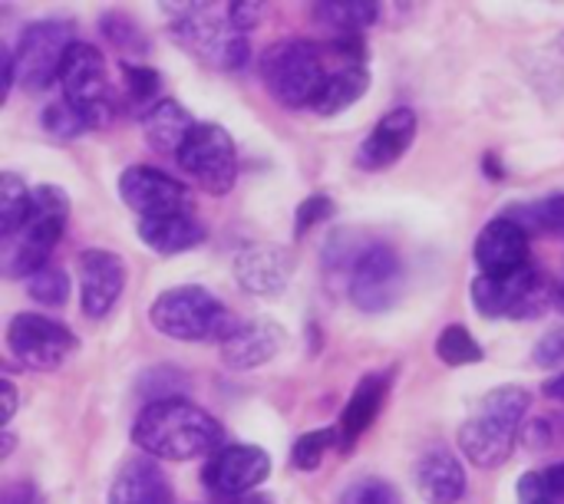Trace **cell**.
<instances>
[{"mask_svg":"<svg viewBox=\"0 0 564 504\" xmlns=\"http://www.w3.org/2000/svg\"><path fill=\"white\" fill-rule=\"evenodd\" d=\"M225 432L215 416L188 399L149 403L132 426V446L155 462H192L212 456L221 446Z\"/></svg>","mask_w":564,"mask_h":504,"instance_id":"cell-1","label":"cell"},{"mask_svg":"<svg viewBox=\"0 0 564 504\" xmlns=\"http://www.w3.org/2000/svg\"><path fill=\"white\" fill-rule=\"evenodd\" d=\"M532 409V396L522 386H496L489 390L473 416L459 426V449L476 469H499L525 426Z\"/></svg>","mask_w":564,"mask_h":504,"instance_id":"cell-2","label":"cell"},{"mask_svg":"<svg viewBox=\"0 0 564 504\" xmlns=\"http://www.w3.org/2000/svg\"><path fill=\"white\" fill-rule=\"evenodd\" d=\"M149 324L162 337L178 343H205V340L225 343L238 330L228 307L198 284L162 291L149 307Z\"/></svg>","mask_w":564,"mask_h":504,"instance_id":"cell-3","label":"cell"},{"mask_svg":"<svg viewBox=\"0 0 564 504\" xmlns=\"http://www.w3.org/2000/svg\"><path fill=\"white\" fill-rule=\"evenodd\" d=\"M69 218V195L59 185H40L33 188L30 215L23 228L7 238L3 251V274L7 277H33L40 267L50 264V251L59 244Z\"/></svg>","mask_w":564,"mask_h":504,"instance_id":"cell-4","label":"cell"},{"mask_svg":"<svg viewBox=\"0 0 564 504\" xmlns=\"http://www.w3.org/2000/svg\"><path fill=\"white\" fill-rule=\"evenodd\" d=\"M261 79H264V89L271 92V99H278L284 109L311 106L321 83L327 79L317 43L278 40L261 56Z\"/></svg>","mask_w":564,"mask_h":504,"instance_id":"cell-5","label":"cell"},{"mask_svg":"<svg viewBox=\"0 0 564 504\" xmlns=\"http://www.w3.org/2000/svg\"><path fill=\"white\" fill-rule=\"evenodd\" d=\"M63 99L89 122V129H102L116 116V96L106 76V59L93 43H73L63 69H59Z\"/></svg>","mask_w":564,"mask_h":504,"instance_id":"cell-6","label":"cell"},{"mask_svg":"<svg viewBox=\"0 0 564 504\" xmlns=\"http://www.w3.org/2000/svg\"><path fill=\"white\" fill-rule=\"evenodd\" d=\"M476 310L486 320H535L555 300L549 277L535 267H525L512 277H486L479 274L469 291Z\"/></svg>","mask_w":564,"mask_h":504,"instance_id":"cell-7","label":"cell"},{"mask_svg":"<svg viewBox=\"0 0 564 504\" xmlns=\"http://www.w3.org/2000/svg\"><path fill=\"white\" fill-rule=\"evenodd\" d=\"M73 43H76L73 23L63 17H43V20L26 23L17 36V46H13L17 83H23L33 92L46 89L53 79H59L63 59H66Z\"/></svg>","mask_w":564,"mask_h":504,"instance_id":"cell-8","label":"cell"},{"mask_svg":"<svg viewBox=\"0 0 564 504\" xmlns=\"http://www.w3.org/2000/svg\"><path fill=\"white\" fill-rule=\"evenodd\" d=\"M175 158L182 172L195 178L208 195H228L238 182L235 139L218 122H198Z\"/></svg>","mask_w":564,"mask_h":504,"instance_id":"cell-9","label":"cell"},{"mask_svg":"<svg viewBox=\"0 0 564 504\" xmlns=\"http://www.w3.org/2000/svg\"><path fill=\"white\" fill-rule=\"evenodd\" d=\"M7 347L17 363L36 373L59 370L76 350V337L66 324L43 314H17L7 327Z\"/></svg>","mask_w":564,"mask_h":504,"instance_id":"cell-10","label":"cell"},{"mask_svg":"<svg viewBox=\"0 0 564 504\" xmlns=\"http://www.w3.org/2000/svg\"><path fill=\"white\" fill-rule=\"evenodd\" d=\"M400 291H403L400 254L383 241L367 244L360 261L354 264L350 281H347V294H350L354 307L364 314H383L397 304Z\"/></svg>","mask_w":564,"mask_h":504,"instance_id":"cell-11","label":"cell"},{"mask_svg":"<svg viewBox=\"0 0 564 504\" xmlns=\"http://www.w3.org/2000/svg\"><path fill=\"white\" fill-rule=\"evenodd\" d=\"M119 198L126 201L129 211L142 218H165V215H188V205H192V195L188 188L152 168V165H129L122 175H119Z\"/></svg>","mask_w":564,"mask_h":504,"instance_id":"cell-12","label":"cell"},{"mask_svg":"<svg viewBox=\"0 0 564 504\" xmlns=\"http://www.w3.org/2000/svg\"><path fill=\"white\" fill-rule=\"evenodd\" d=\"M268 475H271V456L264 449L225 446L208 459L202 482L212 495H218L225 502H238V498L251 495L261 482H268Z\"/></svg>","mask_w":564,"mask_h":504,"instance_id":"cell-13","label":"cell"},{"mask_svg":"<svg viewBox=\"0 0 564 504\" xmlns=\"http://www.w3.org/2000/svg\"><path fill=\"white\" fill-rule=\"evenodd\" d=\"M473 258L479 264V274L486 277H512L525 267H532V251H529V231L506 215L489 221L482 234L476 238Z\"/></svg>","mask_w":564,"mask_h":504,"instance_id":"cell-14","label":"cell"},{"mask_svg":"<svg viewBox=\"0 0 564 504\" xmlns=\"http://www.w3.org/2000/svg\"><path fill=\"white\" fill-rule=\"evenodd\" d=\"M79 267V300L86 317H106L126 291V264L116 251L89 248L76 258Z\"/></svg>","mask_w":564,"mask_h":504,"instance_id":"cell-15","label":"cell"},{"mask_svg":"<svg viewBox=\"0 0 564 504\" xmlns=\"http://www.w3.org/2000/svg\"><path fill=\"white\" fill-rule=\"evenodd\" d=\"M178 17L172 20V36L182 43V50L195 53L205 63L221 66L225 50L235 36L228 17H215V7L208 3H185V7H172Z\"/></svg>","mask_w":564,"mask_h":504,"instance_id":"cell-16","label":"cell"},{"mask_svg":"<svg viewBox=\"0 0 564 504\" xmlns=\"http://www.w3.org/2000/svg\"><path fill=\"white\" fill-rule=\"evenodd\" d=\"M294 274V258L281 244H248L235 254V281L251 297H278Z\"/></svg>","mask_w":564,"mask_h":504,"instance_id":"cell-17","label":"cell"},{"mask_svg":"<svg viewBox=\"0 0 564 504\" xmlns=\"http://www.w3.org/2000/svg\"><path fill=\"white\" fill-rule=\"evenodd\" d=\"M416 129H420V119H416L413 109H406V106L390 109L373 125V132L360 142L357 158H354L357 168H364V172H383V168H390L393 162H400L406 155V149L416 139Z\"/></svg>","mask_w":564,"mask_h":504,"instance_id":"cell-18","label":"cell"},{"mask_svg":"<svg viewBox=\"0 0 564 504\" xmlns=\"http://www.w3.org/2000/svg\"><path fill=\"white\" fill-rule=\"evenodd\" d=\"M284 350V330L274 320H248L221 343V363L235 373H251Z\"/></svg>","mask_w":564,"mask_h":504,"instance_id":"cell-19","label":"cell"},{"mask_svg":"<svg viewBox=\"0 0 564 504\" xmlns=\"http://www.w3.org/2000/svg\"><path fill=\"white\" fill-rule=\"evenodd\" d=\"M416 485L426 504H459L466 495V469L449 446H430L416 462Z\"/></svg>","mask_w":564,"mask_h":504,"instance_id":"cell-20","label":"cell"},{"mask_svg":"<svg viewBox=\"0 0 564 504\" xmlns=\"http://www.w3.org/2000/svg\"><path fill=\"white\" fill-rule=\"evenodd\" d=\"M390 383H393V373H367L350 403L344 406V416H340V449H354V442L377 423L383 403H387V393H390Z\"/></svg>","mask_w":564,"mask_h":504,"instance_id":"cell-21","label":"cell"},{"mask_svg":"<svg viewBox=\"0 0 564 504\" xmlns=\"http://www.w3.org/2000/svg\"><path fill=\"white\" fill-rule=\"evenodd\" d=\"M109 504H172V485L155 459H132L119 469Z\"/></svg>","mask_w":564,"mask_h":504,"instance_id":"cell-22","label":"cell"},{"mask_svg":"<svg viewBox=\"0 0 564 504\" xmlns=\"http://www.w3.org/2000/svg\"><path fill=\"white\" fill-rule=\"evenodd\" d=\"M139 238L149 251L172 258L182 251H192L205 241L202 224L188 215H165V218H142L139 221Z\"/></svg>","mask_w":564,"mask_h":504,"instance_id":"cell-23","label":"cell"},{"mask_svg":"<svg viewBox=\"0 0 564 504\" xmlns=\"http://www.w3.org/2000/svg\"><path fill=\"white\" fill-rule=\"evenodd\" d=\"M367 89H370V69H367V63H344V66H337V69L327 73V79L321 83L311 109L317 116H340Z\"/></svg>","mask_w":564,"mask_h":504,"instance_id":"cell-24","label":"cell"},{"mask_svg":"<svg viewBox=\"0 0 564 504\" xmlns=\"http://www.w3.org/2000/svg\"><path fill=\"white\" fill-rule=\"evenodd\" d=\"M198 122L192 119V112L175 102V99H162L145 119H142V132H145V142L155 149V152H175L185 145V139L192 135Z\"/></svg>","mask_w":564,"mask_h":504,"instance_id":"cell-25","label":"cell"},{"mask_svg":"<svg viewBox=\"0 0 564 504\" xmlns=\"http://www.w3.org/2000/svg\"><path fill=\"white\" fill-rule=\"evenodd\" d=\"M314 20L327 30H334V36H360L364 26H373L380 20V3L370 0H327V3H314Z\"/></svg>","mask_w":564,"mask_h":504,"instance_id":"cell-26","label":"cell"},{"mask_svg":"<svg viewBox=\"0 0 564 504\" xmlns=\"http://www.w3.org/2000/svg\"><path fill=\"white\" fill-rule=\"evenodd\" d=\"M162 76L149 66H135V63H122V96L129 102V109L145 119L159 102H162Z\"/></svg>","mask_w":564,"mask_h":504,"instance_id":"cell-27","label":"cell"},{"mask_svg":"<svg viewBox=\"0 0 564 504\" xmlns=\"http://www.w3.org/2000/svg\"><path fill=\"white\" fill-rule=\"evenodd\" d=\"M30 201H33V191H26L23 178L17 172H3L0 175V234H3V241L23 228V221L30 215Z\"/></svg>","mask_w":564,"mask_h":504,"instance_id":"cell-28","label":"cell"},{"mask_svg":"<svg viewBox=\"0 0 564 504\" xmlns=\"http://www.w3.org/2000/svg\"><path fill=\"white\" fill-rule=\"evenodd\" d=\"M509 221L522 224L525 231H562L564 228V191L539 198L532 205H516L506 211Z\"/></svg>","mask_w":564,"mask_h":504,"instance_id":"cell-29","label":"cell"},{"mask_svg":"<svg viewBox=\"0 0 564 504\" xmlns=\"http://www.w3.org/2000/svg\"><path fill=\"white\" fill-rule=\"evenodd\" d=\"M436 357L446 366H473V363H482L486 353H482L479 340L463 324H449L436 337Z\"/></svg>","mask_w":564,"mask_h":504,"instance_id":"cell-30","label":"cell"},{"mask_svg":"<svg viewBox=\"0 0 564 504\" xmlns=\"http://www.w3.org/2000/svg\"><path fill=\"white\" fill-rule=\"evenodd\" d=\"M340 446V432L337 429H314V432H304L294 449H291V462L297 472H317L327 459V452Z\"/></svg>","mask_w":564,"mask_h":504,"instance_id":"cell-31","label":"cell"},{"mask_svg":"<svg viewBox=\"0 0 564 504\" xmlns=\"http://www.w3.org/2000/svg\"><path fill=\"white\" fill-rule=\"evenodd\" d=\"M26 294L43 307H63L69 300V277L63 267L46 264L33 277H26Z\"/></svg>","mask_w":564,"mask_h":504,"instance_id":"cell-32","label":"cell"},{"mask_svg":"<svg viewBox=\"0 0 564 504\" xmlns=\"http://www.w3.org/2000/svg\"><path fill=\"white\" fill-rule=\"evenodd\" d=\"M188 386V376H182L175 366H152L139 376V396H145L149 403H162V399H182L178 393Z\"/></svg>","mask_w":564,"mask_h":504,"instance_id":"cell-33","label":"cell"},{"mask_svg":"<svg viewBox=\"0 0 564 504\" xmlns=\"http://www.w3.org/2000/svg\"><path fill=\"white\" fill-rule=\"evenodd\" d=\"M99 30H102V36H106L116 50L145 53V46H149L142 26H139L132 17H126V13H102V17H99Z\"/></svg>","mask_w":564,"mask_h":504,"instance_id":"cell-34","label":"cell"},{"mask_svg":"<svg viewBox=\"0 0 564 504\" xmlns=\"http://www.w3.org/2000/svg\"><path fill=\"white\" fill-rule=\"evenodd\" d=\"M40 122H43V129H46L53 139H76V135H83V132L89 129V122H86L66 99L50 102V106L43 109Z\"/></svg>","mask_w":564,"mask_h":504,"instance_id":"cell-35","label":"cell"},{"mask_svg":"<svg viewBox=\"0 0 564 504\" xmlns=\"http://www.w3.org/2000/svg\"><path fill=\"white\" fill-rule=\"evenodd\" d=\"M337 504H403L397 489L383 479H373V475H364L357 482H350L344 492H340V502Z\"/></svg>","mask_w":564,"mask_h":504,"instance_id":"cell-36","label":"cell"},{"mask_svg":"<svg viewBox=\"0 0 564 504\" xmlns=\"http://www.w3.org/2000/svg\"><path fill=\"white\" fill-rule=\"evenodd\" d=\"M334 211H337V205H334L330 195H311V198H304V201L297 205V215H294V234L304 238V234L314 231L317 224L330 221Z\"/></svg>","mask_w":564,"mask_h":504,"instance_id":"cell-37","label":"cell"},{"mask_svg":"<svg viewBox=\"0 0 564 504\" xmlns=\"http://www.w3.org/2000/svg\"><path fill=\"white\" fill-rule=\"evenodd\" d=\"M532 360H535V366H542V370H555V366H564V327H555V330H549L539 343H535V350H532Z\"/></svg>","mask_w":564,"mask_h":504,"instance_id":"cell-38","label":"cell"},{"mask_svg":"<svg viewBox=\"0 0 564 504\" xmlns=\"http://www.w3.org/2000/svg\"><path fill=\"white\" fill-rule=\"evenodd\" d=\"M225 17H228V23H231V30H235V33L248 36V30H254V26H258V20L264 17V7H261V3H248V0H241V3H228V7H225Z\"/></svg>","mask_w":564,"mask_h":504,"instance_id":"cell-39","label":"cell"},{"mask_svg":"<svg viewBox=\"0 0 564 504\" xmlns=\"http://www.w3.org/2000/svg\"><path fill=\"white\" fill-rule=\"evenodd\" d=\"M519 504H558L549 492V482H545V472H525L519 479Z\"/></svg>","mask_w":564,"mask_h":504,"instance_id":"cell-40","label":"cell"},{"mask_svg":"<svg viewBox=\"0 0 564 504\" xmlns=\"http://www.w3.org/2000/svg\"><path fill=\"white\" fill-rule=\"evenodd\" d=\"M0 504H43V502H40V492H36L30 482H17V485H10V489L3 492Z\"/></svg>","mask_w":564,"mask_h":504,"instance_id":"cell-41","label":"cell"},{"mask_svg":"<svg viewBox=\"0 0 564 504\" xmlns=\"http://www.w3.org/2000/svg\"><path fill=\"white\" fill-rule=\"evenodd\" d=\"M0 396H3V416H0V423H3V429H7L10 419L17 416V386H13L10 380H0Z\"/></svg>","mask_w":564,"mask_h":504,"instance_id":"cell-42","label":"cell"},{"mask_svg":"<svg viewBox=\"0 0 564 504\" xmlns=\"http://www.w3.org/2000/svg\"><path fill=\"white\" fill-rule=\"evenodd\" d=\"M545 482H549L552 498H555V502H564V462L562 465H552V469L545 472Z\"/></svg>","mask_w":564,"mask_h":504,"instance_id":"cell-43","label":"cell"},{"mask_svg":"<svg viewBox=\"0 0 564 504\" xmlns=\"http://www.w3.org/2000/svg\"><path fill=\"white\" fill-rule=\"evenodd\" d=\"M545 396H549V399H558V403H564V373H558L555 380H549V383H545Z\"/></svg>","mask_w":564,"mask_h":504,"instance_id":"cell-44","label":"cell"},{"mask_svg":"<svg viewBox=\"0 0 564 504\" xmlns=\"http://www.w3.org/2000/svg\"><path fill=\"white\" fill-rule=\"evenodd\" d=\"M486 172L492 175V182H499V178L506 175V168H499V165H496V155H486Z\"/></svg>","mask_w":564,"mask_h":504,"instance_id":"cell-45","label":"cell"},{"mask_svg":"<svg viewBox=\"0 0 564 504\" xmlns=\"http://www.w3.org/2000/svg\"><path fill=\"white\" fill-rule=\"evenodd\" d=\"M0 442H3V446H0V459H7V456L13 452V442H17V439H13L10 429H3V439H0Z\"/></svg>","mask_w":564,"mask_h":504,"instance_id":"cell-46","label":"cell"},{"mask_svg":"<svg viewBox=\"0 0 564 504\" xmlns=\"http://www.w3.org/2000/svg\"><path fill=\"white\" fill-rule=\"evenodd\" d=\"M228 504H274L271 498H264V495H245V498H238V502H228Z\"/></svg>","mask_w":564,"mask_h":504,"instance_id":"cell-47","label":"cell"},{"mask_svg":"<svg viewBox=\"0 0 564 504\" xmlns=\"http://www.w3.org/2000/svg\"><path fill=\"white\" fill-rule=\"evenodd\" d=\"M555 307L564 314V281L558 284V291H555Z\"/></svg>","mask_w":564,"mask_h":504,"instance_id":"cell-48","label":"cell"},{"mask_svg":"<svg viewBox=\"0 0 564 504\" xmlns=\"http://www.w3.org/2000/svg\"><path fill=\"white\" fill-rule=\"evenodd\" d=\"M558 50L564 53V30H562V36H558Z\"/></svg>","mask_w":564,"mask_h":504,"instance_id":"cell-49","label":"cell"}]
</instances>
